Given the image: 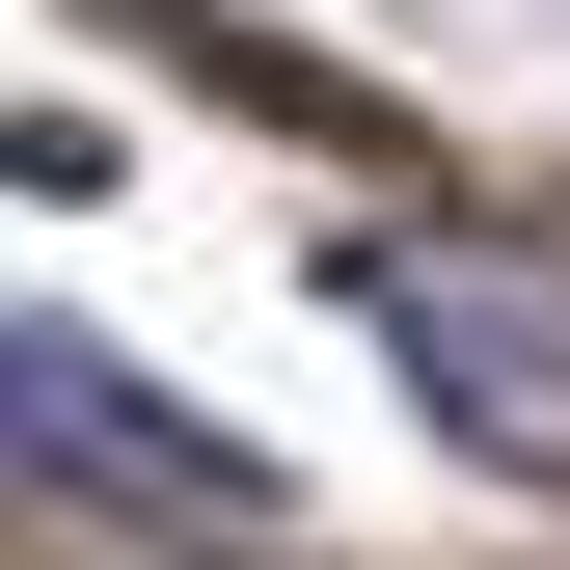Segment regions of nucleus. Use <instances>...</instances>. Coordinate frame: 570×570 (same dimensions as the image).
<instances>
[{
    "label": "nucleus",
    "instance_id": "nucleus-1",
    "mask_svg": "<svg viewBox=\"0 0 570 570\" xmlns=\"http://www.w3.org/2000/svg\"><path fill=\"white\" fill-rule=\"evenodd\" d=\"M353 326H381L489 462L570 489V272H543V245H435V218H381V245H353Z\"/></svg>",
    "mask_w": 570,
    "mask_h": 570
},
{
    "label": "nucleus",
    "instance_id": "nucleus-2",
    "mask_svg": "<svg viewBox=\"0 0 570 570\" xmlns=\"http://www.w3.org/2000/svg\"><path fill=\"white\" fill-rule=\"evenodd\" d=\"M0 407H28V462L82 489V517H164V543H245V517H272V489H245V435L136 407V381H109L82 326H28V381H0Z\"/></svg>",
    "mask_w": 570,
    "mask_h": 570
}]
</instances>
